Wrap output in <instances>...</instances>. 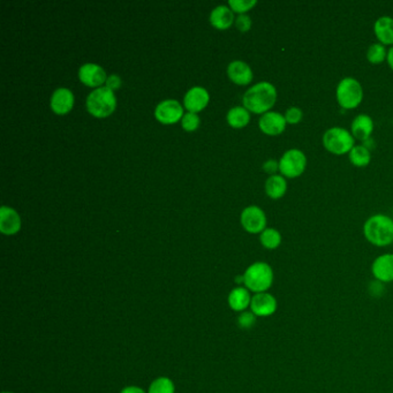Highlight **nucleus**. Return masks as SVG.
<instances>
[{
  "instance_id": "f257e3e1",
  "label": "nucleus",
  "mask_w": 393,
  "mask_h": 393,
  "mask_svg": "<svg viewBox=\"0 0 393 393\" xmlns=\"http://www.w3.org/2000/svg\"><path fill=\"white\" fill-rule=\"evenodd\" d=\"M277 101V89L272 83L259 82L247 90L243 95V107L255 114L270 112Z\"/></svg>"
},
{
  "instance_id": "f03ea898",
  "label": "nucleus",
  "mask_w": 393,
  "mask_h": 393,
  "mask_svg": "<svg viewBox=\"0 0 393 393\" xmlns=\"http://www.w3.org/2000/svg\"><path fill=\"white\" fill-rule=\"evenodd\" d=\"M363 234L373 246H390L393 243V219L382 213L372 216L363 225Z\"/></svg>"
},
{
  "instance_id": "7ed1b4c3",
  "label": "nucleus",
  "mask_w": 393,
  "mask_h": 393,
  "mask_svg": "<svg viewBox=\"0 0 393 393\" xmlns=\"http://www.w3.org/2000/svg\"><path fill=\"white\" fill-rule=\"evenodd\" d=\"M274 269L267 262L250 264L243 274V286L254 295L269 292L274 285Z\"/></svg>"
},
{
  "instance_id": "20e7f679",
  "label": "nucleus",
  "mask_w": 393,
  "mask_h": 393,
  "mask_svg": "<svg viewBox=\"0 0 393 393\" xmlns=\"http://www.w3.org/2000/svg\"><path fill=\"white\" fill-rule=\"evenodd\" d=\"M116 107V95L106 87L94 90L87 98V109L90 114L96 118L111 116Z\"/></svg>"
},
{
  "instance_id": "39448f33",
  "label": "nucleus",
  "mask_w": 393,
  "mask_h": 393,
  "mask_svg": "<svg viewBox=\"0 0 393 393\" xmlns=\"http://www.w3.org/2000/svg\"><path fill=\"white\" fill-rule=\"evenodd\" d=\"M322 141L325 150L337 156L349 154V151L356 147V139L352 133L342 127H332L326 130Z\"/></svg>"
},
{
  "instance_id": "423d86ee",
  "label": "nucleus",
  "mask_w": 393,
  "mask_h": 393,
  "mask_svg": "<svg viewBox=\"0 0 393 393\" xmlns=\"http://www.w3.org/2000/svg\"><path fill=\"white\" fill-rule=\"evenodd\" d=\"M335 97L342 109H356L363 101V86L354 78H345L338 83Z\"/></svg>"
},
{
  "instance_id": "0eeeda50",
  "label": "nucleus",
  "mask_w": 393,
  "mask_h": 393,
  "mask_svg": "<svg viewBox=\"0 0 393 393\" xmlns=\"http://www.w3.org/2000/svg\"><path fill=\"white\" fill-rule=\"evenodd\" d=\"M307 157L299 149H290L279 159V172L285 178L295 179L304 175Z\"/></svg>"
},
{
  "instance_id": "6e6552de",
  "label": "nucleus",
  "mask_w": 393,
  "mask_h": 393,
  "mask_svg": "<svg viewBox=\"0 0 393 393\" xmlns=\"http://www.w3.org/2000/svg\"><path fill=\"white\" fill-rule=\"evenodd\" d=\"M240 222L243 229L250 234H259L267 229V216L256 205H250L241 212Z\"/></svg>"
},
{
  "instance_id": "1a4fd4ad",
  "label": "nucleus",
  "mask_w": 393,
  "mask_h": 393,
  "mask_svg": "<svg viewBox=\"0 0 393 393\" xmlns=\"http://www.w3.org/2000/svg\"><path fill=\"white\" fill-rule=\"evenodd\" d=\"M250 311L256 317H270L277 313L278 300L270 292L257 293L252 297Z\"/></svg>"
},
{
  "instance_id": "9d476101",
  "label": "nucleus",
  "mask_w": 393,
  "mask_h": 393,
  "mask_svg": "<svg viewBox=\"0 0 393 393\" xmlns=\"http://www.w3.org/2000/svg\"><path fill=\"white\" fill-rule=\"evenodd\" d=\"M184 109L182 104L175 99H166L158 104L155 110V116L159 123L164 125H172L178 123L179 120L182 119Z\"/></svg>"
},
{
  "instance_id": "9b49d317",
  "label": "nucleus",
  "mask_w": 393,
  "mask_h": 393,
  "mask_svg": "<svg viewBox=\"0 0 393 393\" xmlns=\"http://www.w3.org/2000/svg\"><path fill=\"white\" fill-rule=\"evenodd\" d=\"M372 274L374 279L383 284L393 283V254H383L376 257L372 264Z\"/></svg>"
},
{
  "instance_id": "f8f14e48",
  "label": "nucleus",
  "mask_w": 393,
  "mask_h": 393,
  "mask_svg": "<svg viewBox=\"0 0 393 393\" xmlns=\"http://www.w3.org/2000/svg\"><path fill=\"white\" fill-rule=\"evenodd\" d=\"M286 119H285L284 114L279 112H270L264 113L263 116H261L260 121H259V126L262 133L270 135V137H277L284 133L286 130Z\"/></svg>"
},
{
  "instance_id": "ddd939ff",
  "label": "nucleus",
  "mask_w": 393,
  "mask_h": 393,
  "mask_svg": "<svg viewBox=\"0 0 393 393\" xmlns=\"http://www.w3.org/2000/svg\"><path fill=\"white\" fill-rule=\"evenodd\" d=\"M80 81L86 85V86L91 87V88H101V87L106 83L107 76L104 69L96 64H85L81 66L79 71Z\"/></svg>"
},
{
  "instance_id": "4468645a",
  "label": "nucleus",
  "mask_w": 393,
  "mask_h": 393,
  "mask_svg": "<svg viewBox=\"0 0 393 393\" xmlns=\"http://www.w3.org/2000/svg\"><path fill=\"white\" fill-rule=\"evenodd\" d=\"M21 229V218L14 209L1 207L0 209V231L5 236L17 234Z\"/></svg>"
},
{
  "instance_id": "2eb2a0df",
  "label": "nucleus",
  "mask_w": 393,
  "mask_h": 393,
  "mask_svg": "<svg viewBox=\"0 0 393 393\" xmlns=\"http://www.w3.org/2000/svg\"><path fill=\"white\" fill-rule=\"evenodd\" d=\"M74 106V95L67 88H59L51 97V109L59 116L67 114Z\"/></svg>"
},
{
  "instance_id": "dca6fc26",
  "label": "nucleus",
  "mask_w": 393,
  "mask_h": 393,
  "mask_svg": "<svg viewBox=\"0 0 393 393\" xmlns=\"http://www.w3.org/2000/svg\"><path fill=\"white\" fill-rule=\"evenodd\" d=\"M227 76L238 86H247L253 81V71L246 62L236 60L227 67Z\"/></svg>"
},
{
  "instance_id": "f3484780",
  "label": "nucleus",
  "mask_w": 393,
  "mask_h": 393,
  "mask_svg": "<svg viewBox=\"0 0 393 393\" xmlns=\"http://www.w3.org/2000/svg\"><path fill=\"white\" fill-rule=\"evenodd\" d=\"M252 292L245 286H238V288H233L232 291L229 292V297H227V302L229 306L233 311L236 313H243V311H248L252 304Z\"/></svg>"
},
{
  "instance_id": "a211bd4d",
  "label": "nucleus",
  "mask_w": 393,
  "mask_h": 393,
  "mask_svg": "<svg viewBox=\"0 0 393 393\" xmlns=\"http://www.w3.org/2000/svg\"><path fill=\"white\" fill-rule=\"evenodd\" d=\"M209 99L210 97L204 88L194 87L186 94L184 102L186 109L189 110V112L198 113L208 105Z\"/></svg>"
},
{
  "instance_id": "6ab92c4d",
  "label": "nucleus",
  "mask_w": 393,
  "mask_h": 393,
  "mask_svg": "<svg viewBox=\"0 0 393 393\" xmlns=\"http://www.w3.org/2000/svg\"><path fill=\"white\" fill-rule=\"evenodd\" d=\"M374 120L368 114H359L353 119L351 133L356 140L366 141L372 137L374 132Z\"/></svg>"
},
{
  "instance_id": "aec40b11",
  "label": "nucleus",
  "mask_w": 393,
  "mask_h": 393,
  "mask_svg": "<svg viewBox=\"0 0 393 393\" xmlns=\"http://www.w3.org/2000/svg\"><path fill=\"white\" fill-rule=\"evenodd\" d=\"M374 33L381 44L393 46V19L391 17H381L374 24Z\"/></svg>"
},
{
  "instance_id": "412c9836",
  "label": "nucleus",
  "mask_w": 393,
  "mask_h": 393,
  "mask_svg": "<svg viewBox=\"0 0 393 393\" xmlns=\"http://www.w3.org/2000/svg\"><path fill=\"white\" fill-rule=\"evenodd\" d=\"M234 22V13L227 6L216 7L210 14V24L219 30L229 29Z\"/></svg>"
},
{
  "instance_id": "4be33fe9",
  "label": "nucleus",
  "mask_w": 393,
  "mask_h": 393,
  "mask_svg": "<svg viewBox=\"0 0 393 393\" xmlns=\"http://www.w3.org/2000/svg\"><path fill=\"white\" fill-rule=\"evenodd\" d=\"M288 182L281 175H270L265 182V193L272 200H279L286 194Z\"/></svg>"
},
{
  "instance_id": "5701e85b",
  "label": "nucleus",
  "mask_w": 393,
  "mask_h": 393,
  "mask_svg": "<svg viewBox=\"0 0 393 393\" xmlns=\"http://www.w3.org/2000/svg\"><path fill=\"white\" fill-rule=\"evenodd\" d=\"M226 119H227L229 126L239 130V128H243L250 123V113L243 106H236V107L229 110Z\"/></svg>"
},
{
  "instance_id": "b1692460",
  "label": "nucleus",
  "mask_w": 393,
  "mask_h": 393,
  "mask_svg": "<svg viewBox=\"0 0 393 393\" xmlns=\"http://www.w3.org/2000/svg\"><path fill=\"white\" fill-rule=\"evenodd\" d=\"M349 161L356 168H366L372 161V154L365 146H356L349 154Z\"/></svg>"
},
{
  "instance_id": "393cba45",
  "label": "nucleus",
  "mask_w": 393,
  "mask_h": 393,
  "mask_svg": "<svg viewBox=\"0 0 393 393\" xmlns=\"http://www.w3.org/2000/svg\"><path fill=\"white\" fill-rule=\"evenodd\" d=\"M281 234L278 229H265L260 234V243L265 250H274L281 245Z\"/></svg>"
},
{
  "instance_id": "a878e982",
  "label": "nucleus",
  "mask_w": 393,
  "mask_h": 393,
  "mask_svg": "<svg viewBox=\"0 0 393 393\" xmlns=\"http://www.w3.org/2000/svg\"><path fill=\"white\" fill-rule=\"evenodd\" d=\"M387 51L385 46L381 43H374L370 45L367 51V59L373 65H380L384 60H387Z\"/></svg>"
},
{
  "instance_id": "bb28decb",
  "label": "nucleus",
  "mask_w": 393,
  "mask_h": 393,
  "mask_svg": "<svg viewBox=\"0 0 393 393\" xmlns=\"http://www.w3.org/2000/svg\"><path fill=\"white\" fill-rule=\"evenodd\" d=\"M148 393H175V385L168 377H158L152 381Z\"/></svg>"
},
{
  "instance_id": "cd10ccee",
  "label": "nucleus",
  "mask_w": 393,
  "mask_h": 393,
  "mask_svg": "<svg viewBox=\"0 0 393 393\" xmlns=\"http://www.w3.org/2000/svg\"><path fill=\"white\" fill-rule=\"evenodd\" d=\"M256 0H229V1L231 10L239 14V15L247 13L254 6H256Z\"/></svg>"
},
{
  "instance_id": "c85d7f7f",
  "label": "nucleus",
  "mask_w": 393,
  "mask_h": 393,
  "mask_svg": "<svg viewBox=\"0 0 393 393\" xmlns=\"http://www.w3.org/2000/svg\"><path fill=\"white\" fill-rule=\"evenodd\" d=\"M257 317L254 314L252 311H243V313H240L239 316H238V325H239L240 329L243 330H250L253 329L256 324Z\"/></svg>"
},
{
  "instance_id": "c756f323",
  "label": "nucleus",
  "mask_w": 393,
  "mask_h": 393,
  "mask_svg": "<svg viewBox=\"0 0 393 393\" xmlns=\"http://www.w3.org/2000/svg\"><path fill=\"white\" fill-rule=\"evenodd\" d=\"M182 128L187 132H194L200 126V118L196 113H186L182 119Z\"/></svg>"
},
{
  "instance_id": "7c9ffc66",
  "label": "nucleus",
  "mask_w": 393,
  "mask_h": 393,
  "mask_svg": "<svg viewBox=\"0 0 393 393\" xmlns=\"http://www.w3.org/2000/svg\"><path fill=\"white\" fill-rule=\"evenodd\" d=\"M284 116L286 123H290V125H297V123H300L301 120L304 118V112L300 107L292 106L290 109L286 110Z\"/></svg>"
},
{
  "instance_id": "2f4dec72",
  "label": "nucleus",
  "mask_w": 393,
  "mask_h": 393,
  "mask_svg": "<svg viewBox=\"0 0 393 393\" xmlns=\"http://www.w3.org/2000/svg\"><path fill=\"white\" fill-rule=\"evenodd\" d=\"M387 292V288H385V284L381 283V281H376V279H373L368 284V293H369L370 297H374V299H380V297H383Z\"/></svg>"
},
{
  "instance_id": "473e14b6",
  "label": "nucleus",
  "mask_w": 393,
  "mask_h": 393,
  "mask_svg": "<svg viewBox=\"0 0 393 393\" xmlns=\"http://www.w3.org/2000/svg\"><path fill=\"white\" fill-rule=\"evenodd\" d=\"M236 26L241 33H247L252 28V19L246 14H241L236 19Z\"/></svg>"
},
{
  "instance_id": "72a5a7b5",
  "label": "nucleus",
  "mask_w": 393,
  "mask_h": 393,
  "mask_svg": "<svg viewBox=\"0 0 393 393\" xmlns=\"http://www.w3.org/2000/svg\"><path fill=\"white\" fill-rule=\"evenodd\" d=\"M263 171L268 175H276L279 171V161L276 159H269L263 164Z\"/></svg>"
},
{
  "instance_id": "f704fd0d",
  "label": "nucleus",
  "mask_w": 393,
  "mask_h": 393,
  "mask_svg": "<svg viewBox=\"0 0 393 393\" xmlns=\"http://www.w3.org/2000/svg\"><path fill=\"white\" fill-rule=\"evenodd\" d=\"M105 85L106 88H109L110 90L114 91V90H118L121 87V79L116 74H112V76H107Z\"/></svg>"
},
{
  "instance_id": "c9c22d12",
  "label": "nucleus",
  "mask_w": 393,
  "mask_h": 393,
  "mask_svg": "<svg viewBox=\"0 0 393 393\" xmlns=\"http://www.w3.org/2000/svg\"><path fill=\"white\" fill-rule=\"evenodd\" d=\"M120 393H147L140 387H135V385H130V387H123Z\"/></svg>"
},
{
  "instance_id": "e433bc0d",
  "label": "nucleus",
  "mask_w": 393,
  "mask_h": 393,
  "mask_svg": "<svg viewBox=\"0 0 393 393\" xmlns=\"http://www.w3.org/2000/svg\"><path fill=\"white\" fill-rule=\"evenodd\" d=\"M387 64L390 66V69L393 71V46H391L390 50L387 51Z\"/></svg>"
},
{
  "instance_id": "4c0bfd02",
  "label": "nucleus",
  "mask_w": 393,
  "mask_h": 393,
  "mask_svg": "<svg viewBox=\"0 0 393 393\" xmlns=\"http://www.w3.org/2000/svg\"><path fill=\"white\" fill-rule=\"evenodd\" d=\"M3 393H14V392H8V391H5V392Z\"/></svg>"
}]
</instances>
